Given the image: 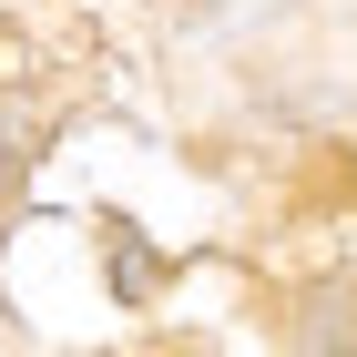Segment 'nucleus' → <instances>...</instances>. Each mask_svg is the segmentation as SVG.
I'll use <instances>...</instances> for the list:
<instances>
[{"instance_id": "3", "label": "nucleus", "mask_w": 357, "mask_h": 357, "mask_svg": "<svg viewBox=\"0 0 357 357\" xmlns=\"http://www.w3.org/2000/svg\"><path fill=\"white\" fill-rule=\"evenodd\" d=\"M153 286H164V255L143 245L133 225H112V296H123V306H143Z\"/></svg>"}, {"instance_id": "1", "label": "nucleus", "mask_w": 357, "mask_h": 357, "mask_svg": "<svg viewBox=\"0 0 357 357\" xmlns=\"http://www.w3.org/2000/svg\"><path fill=\"white\" fill-rule=\"evenodd\" d=\"M41 133H52V102H41V92H21V102H0V194H10V184L31 174Z\"/></svg>"}, {"instance_id": "4", "label": "nucleus", "mask_w": 357, "mask_h": 357, "mask_svg": "<svg viewBox=\"0 0 357 357\" xmlns=\"http://www.w3.org/2000/svg\"><path fill=\"white\" fill-rule=\"evenodd\" d=\"M225 10H255V0H204V21H225Z\"/></svg>"}, {"instance_id": "2", "label": "nucleus", "mask_w": 357, "mask_h": 357, "mask_svg": "<svg viewBox=\"0 0 357 357\" xmlns=\"http://www.w3.org/2000/svg\"><path fill=\"white\" fill-rule=\"evenodd\" d=\"M306 317H317V327H306V347H317V357H357V286H317Z\"/></svg>"}]
</instances>
